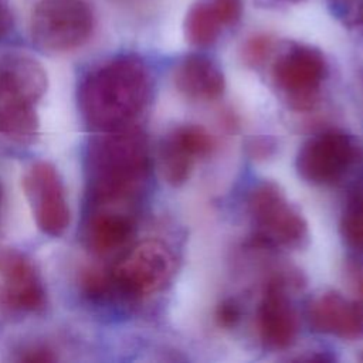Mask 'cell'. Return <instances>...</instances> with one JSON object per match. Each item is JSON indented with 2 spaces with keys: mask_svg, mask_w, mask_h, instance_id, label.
<instances>
[{
  "mask_svg": "<svg viewBox=\"0 0 363 363\" xmlns=\"http://www.w3.org/2000/svg\"><path fill=\"white\" fill-rule=\"evenodd\" d=\"M153 91L150 71L136 55H118L92 69L78 88V105L91 129L109 132L132 126Z\"/></svg>",
  "mask_w": 363,
  "mask_h": 363,
  "instance_id": "cell-1",
  "label": "cell"
},
{
  "mask_svg": "<svg viewBox=\"0 0 363 363\" xmlns=\"http://www.w3.org/2000/svg\"><path fill=\"white\" fill-rule=\"evenodd\" d=\"M150 170L145 133L133 126L101 132L85 155L88 206L125 207L142 189Z\"/></svg>",
  "mask_w": 363,
  "mask_h": 363,
  "instance_id": "cell-2",
  "label": "cell"
},
{
  "mask_svg": "<svg viewBox=\"0 0 363 363\" xmlns=\"http://www.w3.org/2000/svg\"><path fill=\"white\" fill-rule=\"evenodd\" d=\"M47 72L33 57L0 55V135L30 143L38 135L37 104L47 91Z\"/></svg>",
  "mask_w": 363,
  "mask_h": 363,
  "instance_id": "cell-3",
  "label": "cell"
},
{
  "mask_svg": "<svg viewBox=\"0 0 363 363\" xmlns=\"http://www.w3.org/2000/svg\"><path fill=\"white\" fill-rule=\"evenodd\" d=\"M247 208L259 242L285 248L306 242V220L277 183L265 180L255 184L248 193Z\"/></svg>",
  "mask_w": 363,
  "mask_h": 363,
  "instance_id": "cell-4",
  "label": "cell"
},
{
  "mask_svg": "<svg viewBox=\"0 0 363 363\" xmlns=\"http://www.w3.org/2000/svg\"><path fill=\"white\" fill-rule=\"evenodd\" d=\"M94 24V11L86 0H40L31 14L30 33L40 48L65 52L84 45Z\"/></svg>",
  "mask_w": 363,
  "mask_h": 363,
  "instance_id": "cell-5",
  "label": "cell"
},
{
  "mask_svg": "<svg viewBox=\"0 0 363 363\" xmlns=\"http://www.w3.org/2000/svg\"><path fill=\"white\" fill-rule=\"evenodd\" d=\"M173 274L174 255L159 240H143L132 245L109 271L112 289L132 299L160 292Z\"/></svg>",
  "mask_w": 363,
  "mask_h": 363,
  "instance_id": "cell-6",
  "label": "cell"
},
{
  "mask_svg": "<svg viewBox=\"0 0 363 363\" xmlns=\"http://www.w3.org/2000/svg\"><path fill=\"white\" fill-rule=\"evenodd\" d=\"M328 65L323 54L311 45L294 44L274 61L272 81L286 102L299 111L315 105L326 78Z\"/></svg>",
  "mask_w": 363,
  "mask_h": 363,
  "instance_id": "cell-7",
  "label": "cell"
},
{
  "mask_svg": "<svg viewBox=\"0 0 363 363\" xmlns=\"http://www.w3.org/2000/svg\"><path fill=\"white\" fill-rule=\"evenodd\" d=\"M357 142L337 130H328L309 138L298 150L296 170L299 176L316 186L339 182L360 159Z\"/></svg>",
  "mask_w": 363,
  "mask_h": 363,
  "instance_id": "cell-8",
  "label": "cell"
},
{
  "mask_svg": "<svg viewBox=\"0 0 363 363\" xmlns=\"http://www.w3.org/2000/svg\"><path fill=\"white\" fill-rule=\"evenodd\" d=\"M21 184L40 231L50 237L62 235L69 225L71 213L57 167L47 160L34 162L26 169Z\"/></svg>",
  "mask_w": 363,
  "mask_h": 363,
  "instance_id": "cell-9",
  "label": "cell"
},
{
  "mask_svg": "<svg viewBox=\"0 0 363 363\" xmlns=\"http://www.w3.org/2000/svg\"><path fill=\"white\" fill-rule=\"evenodd\" d=\"M1 303L21 313H35L47 305V291L34 261L16 248H0Z\"/></svg>",
  "mask_w": 363,
  "mask_h": 363,
  "instance_id": "cell-10",
  "label": "cell"
},
{
  "mask_svg": "<svg viewBox=\"0 0 363 363\" xmlns=\"http://www.w3.org/2000/svg\"><path fill=\"white\" fill-rule=\"evenodd\" d=\"M214 138L199 125H182L172 129L160 142L159 167L170 186H182L190 177L199 157L213 152Z\"/></svg>",
  "mask_w": 363,
  "mask_h": 363,
  "instance_id": "cell-11",
  "label": "cell"
},
{
  "mask_svg": "<svg viewBox=\"0 0 363 363\" xmlns=\"http://www.w3.org/2000/svg\"><path fill=\"white\" fill-rule=\"evenodd\" d=\"M258 330L265 346L281 350L289 347L298 335V315L288 296L285 281L272 278L265 286L259 309Z\"/></svg>",
  "mask_w": 363,
  "mask_h": 363,
  "instance_id": "cell-12",
  "label": "cell"
},
{
  "mask_svg": "<svg viewBox=\"0 0 363 363\" xmlns=\"http://www.w3.org/2000/svg\"><path fill=\"white\" fill-rule=\"evenodd\" d=\"M309 326L343 340L363 339V305L337 292H325L308 306Z\"/></svg>",
  "mask_w": 363,
  "mask_h": 363,
  "instance_id": "cell-13",
  "label": "cell"
},
{
  "mask_svg": "<svg viewBox=\"0 0 363 363\" xmlns=\"http://www.w3.org/2000/svg\"><path fill=\"white\" fill-rule=\"evenodd\" d=\"M135 231V220L125 207L89 206L82 225V240L89 251L106 255L121 250Z\"/></svg>",
  "mask_w": 363,
  "mask_h": 363,
  "instance_id": "cell-14",
  "label": "cell"
},
{
  "mask_svg": "<svg viewBox=\"0 0 363 363\" xmlns=\"http://www.w3.org/2000/svg\"><path fill=\"white\" fill-rule=\"evenodd\" d=\"M241 11V0H197L184 18L186 40L196 47L211 45L225 27L240 20Z\"/></svg>",
  "mask_w": 363,
  "mask_h": 363,
  "instance_id": "cell-15",
  "label": "cell"
},
{
  "mask_svg": "<svg viewBox=\"0 0 363 363\" xmlns=\"http://www.w3.org/2000/svg\"><path fill=\"white\" fill-rule=\"evenodd\" d=\"M173 82L177 91L191 101H213L223 95L225 79L220 67L199 54L184 57L174 68Z\"/></svg>",
  "mask_w": 363,
  "mask_h": 363,
  "instance_id": "cell-16",
  "label": "cell"
},
{
  "mask_svg": "<svg viewBox=\"0 0 363 363\" xmlns=\"http://www.w3.org/2000/svg\"><path fill=\"white\" fill-rule=\"evenodd\" d=\"M340 234L349 248L363 252V189L349 196L340 217Z\"/></svg>",
  "mask_w": 363,
  "mask_h": 363,
  "instance_id": "cell-17",
  "label": "cell"
},
{
  "mask_svg": "<svg viewBox=\"0 0 363 363\" xmlns=\"http://www.w3.org/2000/svg\"><path fill=\"white\" fill-rule=\"evenodd\" d=\"M330 14L345 27L363 26V0H326Z\"/></svg>",
  "mask_w": 363,
  "mask_h": 363,
  "instance_id": "cell-18",
  "label": "cell"
},
{
  "mask_svg": "<svg viewBox=\"0 0 363 363\" xmlns=\"http://www.w3.org/2000/svg\"><path fill=\"white\" fill-rule=\"evenodd\" d=\"M271 48H272V43L268 37L257 35L250 41H247V44L244 45L242 58L248 65H252V67L259 65L268 57Z\"/></svg>",
  "mask_w": 363,
  "mask_h": 363,
  "instance_id": "cell-19",
  "label": "cell"
},
{
  "mask_svg": "<svg viewBox=\"0 0 363 363\" xmlns=\"http://www.w3.org/2000/svg\"><path fill=\"white\" fill-rule=\"evenodd\" d=\"M241 316L240 305L233 299L223 301L216 311V320L221 328H233L237 325Z\"/></svg>",
  "mask_w": 363,
  "mask_h": 363,
  "instance_id": "cell-20",
  "label": "cell"
},
{
  "mask_svg": "<svg viewBox=\"0 0 363 363\" xmlns=\"http://www.w3.org/2000/svg\"><path fill=\"white\" fill-rule=\"evenodd\" d=\"M347 278L354 294V299L363 305V265L350 262L347 265Z\"/></svg>",
  "mask_w": 363,
  "mask_h": 363,
  "instance_id": "cell-21",
  "label": "cell"
},
{
  "mask_svg": "<svg viewBox=\"0 0 363 363\" xmlns=\"http://www.w3.org/2000/svg\"><path fill=\"white\" fill-rule=\"evenodd\" d=\"M275 149V143L268 138H257L250 140L248 143V152L255 159H267L272 155Z\"/></svg>",
  "mask_w": 363,
  "mask_h": 363,
  "instance_id": "cell-22",
  "label": "cell"
},
{
  "mask_svg": "<svg viewBox=\"0 0 363 363\" xmlns=\"http://www.w3.org/2000/svg\"><path fill=\"white\" fill-rule=\"evenodd\" d=\"M20 360H24V362H52V360H55V356L47 347L34 346L31 349L24 350Z\"/></svg>",
  "mask_w": 363,
  "mask_h": 363,
  "instance_id": "cell-23",
  "label": "cell"
},
{
  "mask_svg": "<svg viewBox=\"0 0 363 363\" xmlns=\"http://www.w3.org/2000/svg\"><path fill=\"white\" fill-rule=\"evenodd\" d=\"M13 27V14L7 0H0V40L7 35Z\"/></svg>",
  "mask_w": 363,
  "mask_h": 363,
  "instance_id": "cell-24",
  "label": "cell"
},
{
  "mask_svg": "<svg viewBox=\"0 0 363 363\" xmlns=\"http://www.w3.org/2000/svg\"><path fill=\"white\" fill-rule=\"evenodd\" d=\"M3 204H4V190H3V184L0 182V217L3 213Z\"/></svg>",
  "mask_w": 363,
  "mask_h": 363,
  "instance_id": "cell-25",
  "label": "cell"
},
{
  "mask_svg": "<svg viewBox=\"0 0 363 363\" xmlns=\"http://www.w3.org/2000/svg\"><path fill=\"white\" fill-rule=\"evenodd\" d=\"M289 1H298V0H289Z\"/></svg>",
  "mask_w": 363,
  "mask_h": 363,
  "instance_id": "cell-26",
  "label": "cell"
}]
</instances>
